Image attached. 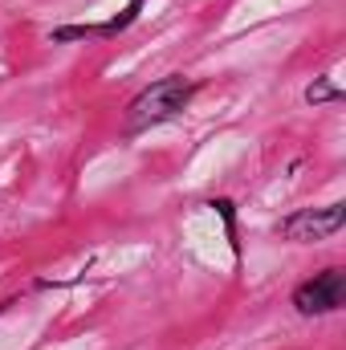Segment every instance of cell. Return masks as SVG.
Masks as SVG:
<instances>
[{
  "instance_id": "cell-7",
  "label": "cell",
  "mask_w": 346,
  "mask_h": 350,
  "mask_svg": "<svg viewBox=\"0 0 346 350\" xmlns=\"http://www.w3.org/2000/svg\"><path fill=\"white\" fill-rule=\"evenodd\" d=\"M212 208L224 216V224H228V241H232V253L241 257V241H237V212H232V200H212Z\"/></svg>"
},
{
  "instance_id": "cell-3",
  "label": "cell",
  "mask_w": 346,
  "mask_h": 350,
  "mask_svg": "<svg viewBox=\"0 0 346 350\" xmlns=\"http://www.w3.org/2000/svg\"><path fill=\"white\" fill-rule=\"evenodd\" d=\"M289 301H293V310H297L302 318H322V314L343 310L346 306V273L338 265H330V269L306 277V281L293 289Z\"/></svg>"
},
{
  "instance_id": "cell-1",
  "label": "cell",
  "mask_w": 346,
  "mask_h": 350,
  "mask_svg": "<svg viewBox=\"0 0 346 350\" xmlns=\"http://www.w3.org/2000/svg\"><path fill=\"white\" fill-rule=\"evenodd\" d=\"M196 90H200V82L179 78V74L175 78H163V82H155V86H147V90H139L131 98V106H127L131 131H147V126H159V122L179 118L187 110V102L196 98Z\"/></svg>"
},
{
  "instance_id": "cell-2",
  "label": "cell",
  "mask_w": 346,
  "mask_h": 350,
  "mask_svg": "<svg viewBox=\"0 0 346 350\" xmlns=\"http://www.w3.org/2000/svg\"><path fill=\"white\" fill-rule=\"evenodd\" d=\"M343 228H346V204H326V208H297V212L281 216L277 237L293 241V245H314V241H330Z\"/></svg>"
},
{
  "instance_id": "cell-5",
  "label": "cell",
  "mask_w": 346,
  "mask_h": 350,
  "mask_svg": "<svg viewBox=\"0 0 346 350\" xmlns=\"http://www.w3.org/2000/svg\"><path fill=\"white\" fill-rule=\"evenodd\" d=\"M343 98H346L343 86H334L326 74H322V78H314V82L306 86V102H310V106H326V102H343Z\"/></svg>"
},
{
  "instance_id": "cell-4",
  "label": "cell",
  "mask_w": 346,
  "mask_h": 350,
  "mask_svg": "<svg viewBox=\"0 0 346 350\" xmlns=\"http://www.w3.org/2000/svg\"><path fill=\"white\" fill-rule=\"evenodd\" d=\"M143 4L147 0H127V8L118 12V16H110V21H102V25H94L98 29V37H118V33H127L135 21H139V12H143Z\"/></svg>"
},
{
  "instance_id": "cell-6",
  "label": "cell",
  "mask_w": 346,
  "mask_h": 350,
  "mask_svg": "<svg viewBox=\"0 0 346 350\" xmlns=\"http://www.w3.org/2000/svg\"><path fill=\"white\" fill-rule=\"evenodd\" d=\"M49 37H53V45H70V41H86V37H98V29H94V25H62V29H53Z\"/></svg>"
}]
</instances>
